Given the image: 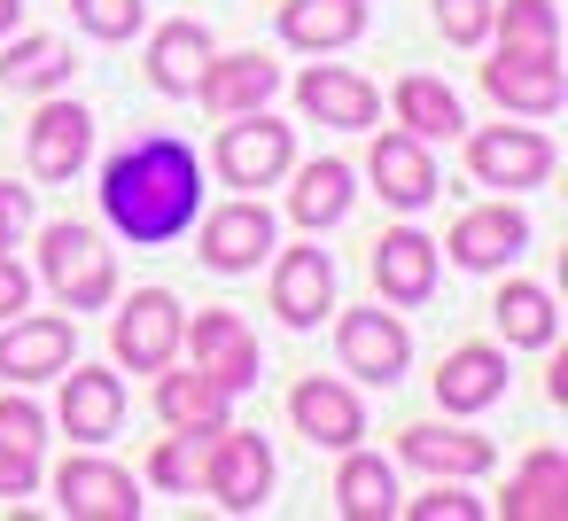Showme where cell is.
<instances>
[{
	"label": "cell",
	"instance_id": "1",
	"mask_svg": "<svg viewBox=\"0 0 568 521\" xmlns=\"http://www.w3.org/2000/svg\"><path fill=\"white\" fill-rule=\"evenodd\" d=\"M203 211V164L187 141L172 133H149L133 149H118L102 164V218L133 242V249H164L195 226Z\"/></svg>",
	"mask_w": 568,
	"mask_h": 521
},
{
	"label": "cell",
	"instance_id": "2",
	"mask_svg": "<svg viewBox=\"0 0 568 521\" xmlns=\"http://www.w3.org/2000/svg\"><path fill=\"white\" fill-rule=\"evenodd\" d=\"M40 280L63 296V311H102V304L118 296V257L102 249L94 226L55 218V226L40 234Z\"/></svg>",
	"mask_w": 568,
	"mask_h": 521
},
{
	"label": "cell",
	"instance_id": "3",
	"mask_svg": "<svg viewBox=\"0 0 568 521\" xmlns=\"http://www.w3.org/2000/svg\"><path fill=\"white\" fill-rule=\"evenodd\" d=\"M203 490L226 505V513H257L265 490H273V451L257 428H211L203 436Z\"/></svg>",
	"mask_w": 568,
	"mask_h": 521
},
{
	"label": "cell",
	"instance_id": "4",
	"mask_svg": "<svg viewBox=\"0 0 568 521\" xmlns=\"http://www.w3.org/2000/svg\"><path fill=\"white\" fill-rule=\"evenodd\" d=\"M483 86L498 110L514 118H552L568 102V71H560V48H498L483 63Z\"/></svg>",
	"mask_w": 568,
	"mask_h": 521
},
{
	"label": "cell",
	"instance_id": "5",
	"mask_svg": "<svg viewBox=\"0 0 568 521\" xmlns=\"http://www.w3.org/2000/svg\"><path fill=\"white\" fill-rule=\"evenodd\" d=\"M288 164H296V141L281 118H265V110L226 118V133H219V180L226 187H273V180H288Z\"/></svg>",
	"mask_w": 568,
	"mask_h": 521
},
{
	"label": "cell",
	"instance_id": "6",
	"mask_svg": "<svg viewBox=\"0 0 568 521\" xmlns=\"http://www.w3.org/2000/svg\"><path fill=\"white\" fill-rule=\"evenodd\" d=\"M180 327H187L180 296H172V288H141V296L110 319V350H118L133 374H156V366L180 358Z\"/></svg>",
	"mask_w": 568,
	"mask_h": 521
},
{
	"label": "cell",
	"instance_id": "7",
	"mask_svg": "<svg viewBox=\"0 0 568 521\" xmlns=\"http://www.w3.org/2000/svg\"><path fill=\"white\" fill-rule=\"evenodd\" d=\"M55 498L71 521H141V482L118 459H94V443L55 467Z\"/></svg>",
	"mask_w": 568,
	"mask_h": 521
},
{
	"label": "cell",
	"instance_id": "8",
	"mask_svg": "<svg viewBox=\"0 0 568 521\" xmlns=\"http://www.w3.org/2000/svg\"><path fill=\"white\" fill-rule=\"evenodd\" d=\"M335 350H343V374H358V381H397L405 366H413V335H405V319L397 311H382V304H366V311H343V327H335Z\"/></svg>",
	"mask_w": 568,
	"mask_h": 521
},
{
	"label": "cell",
	"instance_id": "9",
	"mask_svg": "<svg viewBox=\"0 0 568 521\" xmlns=\"http://www.w3.org/2000/svg\"><path fill=\"white\" fill-rule=\"evenodd\" d=\"M467 172L483 187H545L552 180V141L537 125H490L467 141Z\"/></svg>",
	"mask_w": 568,
	"mask_h": 521
},
{
	"label": "cell",
	"instance_id": "10",
	"mask_svg": "<svg viewBox=\"0 0 568 521\" xmlns=\"http://www.w3.org/2000/svg\"><path fill=\"white\" fill-rule=\"evenodd\" d=\"M203 218V234H195V257L211 265V273H250L265 249H273V211L257 203V195H242V203H219V211H195Z\"/></svg>",
	"mask_w": 568,
	"mask_h": 521
},
{
	"label": "cell",
	"instance_id": "11",
	"mask_svg": "<svg viewBox=\"0 0 568 521\" xmlns=\"http://www.w3.org/2000/svg\"><path fill=\"white\" fill-rule=\"evenodd\" d=\"M180 350H195V374H211L226 397L257 389V335L234 311H203L195 327H180Z\"/></svg>",
	"mask_w": 568,
	"mask_h": 521
},
{
	"label": "cell",
	"instance_id": "12",
	"mask_svg": "<svg viewBox=\"0 0 568 521\" xmlns=\"http://www.w3.org/2000/svg\"><path fill=\"white\" fill-rule=\"evenodd\" d=\"M281 94V63L273 55H211L203 63V79H195V102L211 110V118H242V110H265Z\"/></svg>",
	"mask_w": 568,
	"mask_h": 521
},
{
	"label": "cell",
	"instance_id": "13",
	"mask_svg": "<svg viewBox=\"0 0 568 521\" xmlns=\"http://www.w3.org/2000/svg\"><path fill=\"white\" fill-rule=\"evenodd\" d=\"M444 249H452V265H467V273H498V265H514V257L529 249V218H521L514 203H483V211H467V218L444 234Z\"/></svg>",
	"mask_w": 568,
	"mask_h": 521
},
{
	"label": "cell",
	"instance_id": "14",
	"mask_svg": "<svg viewBox=\"0 0 568 521\" xmlns=\"http://www.w3.org/2000/svg\"><path fill=\"white\" fill-rule=\"evenodd\" d=\"M296 102H304V118H320V125H335V133H366V125L382 118V94H374L358 71H335V63L304 71V79H296Z\"/></svg>",
	"mask_w": 568,
	"mask_h": 521
},
{
	"label": "cell",
	"instance_id": "15",
	"mask_svg": "<svg viewBox=\"0 0 568 521\" xmlns=\"http://www.w3.org/2000/svg\"><path fill=\"white\" fill-rule=\"evenodd\" d=\"M288 412H296V428H304L312 443H327V451H351V443L366 436V405H358L343 381H327V374L296 381V389H288Z\"/></svg>",
	"mask_w": 568,
	"mask_h": 521
},
{
	"label": "cell",
	"instance_id": "16",
	"mask_svg": "<svg viewBox=\"0 0 568 521\" xmlns=\"http://www.w3.org/2000/svg\"><path fill=\"white\" fill-rule=\"evenodd\" d=\"M71 350H79L71 319H9V335H0V381H17V389L48 381L71 366Z\"/></svg>",
	"mask_w": 568,
	"mask_h": 521
},
{
	"label": "cell",
	"instance_id": "17",
	"mask_svg": "<svg viewBox=\"0 0 568 521\" xmlns=\"http://www.w3.org/2000/svg\"><path fill=\"white\" fill-rule=\"evenodd\" d=\"M366 172H374L382 203H397V211L436 203V156H428V141H413V133H382L374 156H366Z\"/></svg>",
	"mask_w": 568,
	"mask_h": 521
},
{
	"label": "cell",
	"instance_id": "18",
	"mask_svg": "<svg viewBox=\"0 0 568 521\" xmlns=\"http://www.w3.org/2000/svg\"><path fill=\"white\" fill-rule=\"evenodd\" d=\"M273 311L288 319V327H312L320 311H335V257L327 249H288L281 265H273Z\"/></svg>",
	"mask_w": 568,
	"mask_h": 521
},
{
	"label": "cell",
	"instance_id": "19",
	"mask_svg": "<svg viewBox=\"0 0 568 521\" xmlns=\"http://www.w3.org/2000/svg\"><path fill=\"white\" fill-rule=\"evenodd\" d=\"M118 420H125V381L102 374V366H71L63 374V428H71V443H110Z\"/></svg>",
	"mask_w": 568,
	"mask_h": 521
},
{
	"label": "cell",
	"instance_id": "20",
	"mask_svg": "<svg viewBox=\"0 0 568 521\" xmlns=\"http://www.w3.org/2000/svg\"><path fill=\"white\" fill-rule=\"evenodd\" d=\"M32 172L40 180H71L87 156H94V118L79 110V102H48L40 118H32Z\"/></svg>",
	"mask_w": 568,
	"mask_h": 521
},
{
	"label": "cell",
	"instance_id": "21",
	"mask_svg": "<svg viewBox=\"0 0 568 521\" xmlns=\"http://www.w3.org/2000/svg\"><path fill=\"white\" fill-rule=\"evenodd\" d=\"M506 397V350L490 343H459L444 366H436V405L444 412H483Z\"/></svg>",
	"mask_w": 568,
	"mask_h": 521
},
{
	"label": "cell",
	"instance_id": "22",
	"mask_svg": "<svg viewBox=\"0 0 568 521\" xmlns=\"http://www.w3.org/2000/svg\"><path fill=\"white\" fill-rule=\"evenodd\" d=\"M374 288H382L389 304H428V288H436V242L413 234V226L382 234V242H374Z\"/></svg>",
	"mask_w": 568,
	"mask_h": 521
},
{
	"label": "cell",
	"instance_id": "23",
	"mask_svg": "<svg viewBox=\"0 0 568 521\" xmlns=\"http://www.w3.org/2000/svg\"><path fill=\"white\" fill-rule=\"evenodd\" d=\"M366 32V0H288L281 9V40L304 55H335Z\"/></svg>",
	"mask_w": 568,
	"mask_h": 521
},
{
	"label": "cell",
	"instance_id": "24",
	"mask_svg": "<svg viewBox=\"0 0 568 521\" xmlns=\"http://www.w3.org/2000/svg\"><path fill=\"white\" fill-rule=\"evenodd\" d=\"M226 389L211 381V374H172V366H156V412H164V428H187V436H211V428H226Z\"/></svg>",
	"mask_w": 568,
	"mask_h": 521
},
{
	"label": "cell",
	"instance_id": "25",
	"mask_svg": "<svg viewBox=\"0 0 568 521\" xmlns=\"http://www.w3.org/2000/svg\"><path fill=\"white\" fill-rule=\"evenodd\" d=\"M405 459L420 474H444V482H467V474H490V436H467V428H405Z\"/></svg>",
	"mask_w": 568,
	"mask_h": 521
},
{
	"label": "cell",
	"instance_id": "26",
	"mask_svg": "<svg viewBox=\"0 0 568 521\" xmlns=\"http://www.w3.org/2000/svg\"><path fill=\"white\" fill-rule=\"evenodd\" d=\"M560 513H568V459L529 451L521 474L506 482V521H560Z\"/></svg>",
	"mask_w": 568,
	"mask_h": 521
},
{
	"label": "cell",
	"instance_id": "27",
	"mask_svg": "<svg viewBox=\"0 0 568 521\" xmlns=\"http://www.w3.org/2000/svg\"><path fill=\"white\" fill-rule=\"evenodd\" d=\"M203 63H211V32L203 24H164L156 40H149V79H156V94H195V79H203Z\"/></svg>",
	"mask_w": 568,
	"mask_h": 521
},
{
	"label": "cell",
	"instance_id": "28",
	"mask_svg": "<svg viewBox=\"0 0 568 521\" xmlns=\"http://www.w3.org/2000/svg\"><path fill=\"white\" fill-rule=\"evenodd\" d=\"M343 211H351V164H343V156L304 164L296 187H288V218H296L304 234H320V226H335Z\"/></svg>",
	"mask_w": 568,
	"mask_h": 521
},
{
	"label": "cell",
	"instance_id": "29",
	"mask_svg": "<svg viewBox=\"0 0 568 521\" xmlns=\"http://www.w3.org/2000/svg\"><path fill=\"white\" fill-rule=\"evenodd\" d=\"M490 319H498V335L521 343V350H545V343L560 335V311H552V296H545L537 280H506V288L490 296Z\"/></svg>",
	"mask_w": 568,
	"mask_h": 521
},
{
	"label": "cell",
	"instance_id": "30",
	"mask_svg": "<svg viewBox=\"0 0 568 521\" xmlns=\"http://www.w3.org/2000/svg\"><path fill=\"white\" fill-rule=\"evenodd\" d=\"M335 505H343L351 521L397 513V474H389V459H374V451L351 443V459H343V474H335Z\"/></svg>",
	"mask_w": 568,
	"mask_h": 521
},
{
	"label": "cell",
	"instance_id": "31",
	"mask_svg": "<svg viewBox=\"0 0 568 521\" xmlns=\"http://www.w3.org/2000/svg\"><path fill=\"white\" fill-rule=\"evenodd\" d=\"M397 125H405L413 141H452L467 118H459V94H452L444 79H405V86H397Z\"/></svg>",
	"mask_w": 568,
	"mask_h": 521
},
{
	"label": "cell",
	"instance_id": "32",
	"mask_svg": "<svg viewBox=\"0 0 568 521\" xmlns=\"http://www.w3.org/2000/svg\"><path fill=\"white\" fill-rule=\"evenodd\" d=\"M0 79H9V86H63V79H71V48H63V40H17V32H9Z\"/></svg>",
	"mask_w": 568,
	"mask_h": 521
},
{
	"label": "cell",
	"instance_id": "33",
	"mask_svg": "<svg viewBox=\"0 0 568 521\" xmlns=\"http://www.w3.org/2000/svg\"><path fill=\"white\" fill-rule=\"evenodd\" d=\"M490 24L506 48H560V9L552 0H490Z\"/></svg>",
	"mask_w": 568,
	"mask_h": 521
},
{
	"label": "cell",
	"instance_id": "34",
	"mask_svg": "<svg viewBox=\"0 0 568 521\" xmlns=\"http://www.w3.org/2000/svg\"><path fill=\"white\" fill-rule=\"evenodd\" d=\"M195 474H203V436L172 428V436L156 443V459H149V482H156V490H195Z\"/></svg>",
	"mask_w": 568,
	"mask_h": 521
},
{
	"label": "cell",
	"instance_id": "35",
	"mask_svg": "<svg viewBox=\"0 0 568 521\" xmlns=\"http://www.w3.org/2000/svg\"><path fill=\"white\" fill-rule=\"evenodd\" d=\"M71 17L94 32V40H133L149 24V0H71Z\"/></svg>",
	"mask_w": 568,
	"mask_h": 521
},
{
	"label": "cell",
	"instance_id": "36",
	"mask_svg": "<svg viewBox=\"0 0 568 521\" xmlns=\"http://www.w3.org/2000/svg\"><path fill=\"white\" fill-rule=\"evenodd\" d=\"M436 32L452 48H483L490 40V0H436Z\"/></svg>",
	"mask_w": 568,
	"mask_h": 521
},
{
	"label": "cell",
	"instance_id": "37",
	"mask_svg": "<svg viewBox=\"0 0 568 521\" xmlns=\"http://www.w3.org/2000/svg\"><path fill=\"white\" fill-rule=\"evenodd\" d=\"M40 490V443L0 436V498H32Z\"/></svg>",
	"mask_w": 568,
	"mask_h": 521
},
{
	"label": "cell",
	"instance_id": "38",
	"mask_svg": "<svg viewBox=\"0 0 568 521\" xmlns=\"http://www.w3.org/2000/svg\"><path fill=\"white\" fill-rule=\"evenodd\" d=\"M405 513H413V521H483V505H475L467 490H452L444 474H436V490H428V498H413Z\"/></svg>",
	"mask_w": 568,
	"mask_h": 521
},
{
	"label": "cell",
	"instance_id": "39",
	"mask_svg": "<svg viewBox=\"0 0 568 521\" xmlns=\"http://www.w3.org/2000/svg\"><path fill=\"white\" fill-rule=\"evenodd\" d=\"M0 436H17V443H48V412L32 397H0Z\"/></svg>",
	"mask_w": 568,
	"mask_h": 521
},
{
	"label": "cell",
	"instance_id": "40",
	"mask_svg": "<svg viewBox=\"0 0 568 521\" xmlns=\"http://www.w3.org/2000/svg\"><path fill=\"white\" fill-rule=\"evenodd\" d=\"M32 234V187H9L0 180V249H17Z\"/></svg>",
	"mask_w": 568,
	"mask_h": 521
},
{
	"label": "cell",
	"instance_id": "41",
	"mask_svg": "<svg viewBox=\"0 0 568 521\" xmlns=\"http://www.w3.org/2000/svg\"><path fill=\"white\" fill-rule=\"evenodd\" d=\"M32 304V273L9 257V249H0V319H9V311H24Z\"/></svg>",
	"mask_w": 568,
	"mask_h": 521
},
{
	"label": "cell",
	"instance_id": "42",
	"mask_svg": "<svg viewBox=\"0 0 568 521\" xmlns=\"http://www.w3.org/2000/svg\"><path fill=\"white\" fill-rule=\"evenodd\" d=\"M17 24H24V0H0V40H9Z\"/></svg>",
	"mask_w": 568,
	"mask_h": 521
}]
</instances>
